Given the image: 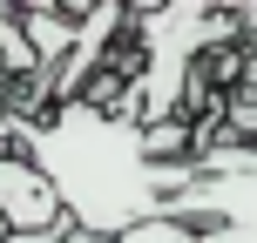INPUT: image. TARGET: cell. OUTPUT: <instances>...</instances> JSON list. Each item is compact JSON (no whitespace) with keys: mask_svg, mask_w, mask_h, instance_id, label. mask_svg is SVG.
Masks as SVG:
<instances>
[{"mask_svg":"<svg viewBox=\"0 0 257 243\" xmlns=\"http://www.w3.org/2000/svg\"><path fill=\"white\" fill-rule=\"evenodd\" d=\"M14 155L48 182L68 230L102 243L163 216L169 196L196 182L190 162H163L149 149V128L102 102H61L34 122H14Z\"/></svg>","mask_w":257,"mask_h":243,"instance_id":"6da1fadb","label":"cell"},{"mask_svg":"<svg viewBox=\"0 0 257 243\" xmlns=\"http://www.w3.org/2000/svg\"><path fill=\"white\" fill-rule=\"evenodd\" d=\"M128 27H142V75L136 88H128V102L115 108V115L142 122V128H163L176 122L183 95H190V61L203 41H223L237 34L244 21H230V14H203V7H156V14H128Z\"/></svg>","mask_w":257,"mask_h":243,"instance_id":"7a4b0ae2","label":"cell"},{"mask_svg":"<svg viewBox=\"0 0 257 243\" xmlns=\"http://www.w3.org/2000/svg\"><path fill=\"white\" fill-rule=\"evenodd\" d=\"M128 27V7H88L81 14V27H75V48H68V61L48 75V108H61V102H81V81L95 75V68L115 54V34Z\"/></svg>","mask_w":257,"mask_h":243,"instance_id":"3957f363","label":"cell"},{"mask_svg":"<svg viewBox=\"0 0 257 243\" xmlns=\"http://www.w3.org/2000/svg\"><path fill=\"white\" fill-rule=\"evenodd\" d=\"M14 21H21V41H27V54H34V68H41V88H48V75L68 61V48H75L81 14L75 7H14Z\"/></svg>","mask_w":257,"mask_h":243,"instance_id":"277c9868","label":"cell"},{"mask_svg":"<svg viewBox=\"0 0 257 243\" xmlns=\"http://www.w3.org/2000/svg\"><path fill=\"white\" fill-rule=\"evenodd\" d=\"M7 81L27 88V81H41V68H34V54H27V41H21L14 7H0V95H7Z\"/></svg>","mask_w":257,"mask_h":243,"instance_id":"5b68a950","label":"cell"},{"mask_svg":"<svg viewBox=\"0 0 257 243\" xmlns=\"http://www.w3.org/2000/svg\"><path fill=\"white\" fill-rule=\"evenodd\" d=\"M196 230H183V223H169V216H149V223H136V230H122L115 243H190Z\"/></svg>","mask_w":257,"mask_h":243,"instance_id":"8992f818","label":"cell"},{"mask_svg":"<svg viewBox=\"0 0 257 243\" xmlns=\"http://www.w3.org/2000/svg\"><path fill=\"white\" fill-rule=\"evenodd\" d=\"M68 236V223H54V230H7L0 243H61Z\"/></svg>","mask_w":257,"mask_h":243,"instance_id":"52a82bcc","label":"cell"},{"mask_svg":"<svg viewBox=\"0 0 257 243\" xmlns=\"http://www.w3.org/2000/svg\"><path fill=\"white\" fill-rule=\"evenodd\" d=\"M14 122H21V115H14V108L0 102V149H7V155H14Z\"/></svg>","mask_w":257,"mask_h":243,"instance_id":"ba28073f","label":"cell"},{"mask_svg":"<svg viewBox=\"0 0 257 243\" xmlns=\"http://www.w3.org/2000/svg\"><path fill=\"white\" fill-rule=\"evenodd\" d=\"M0 236H7V216H0Z\"/></svg>","mask_w":257,"mask_h":243,"instance_id":"9c48e42d","label":"cell"}]
</instances>
